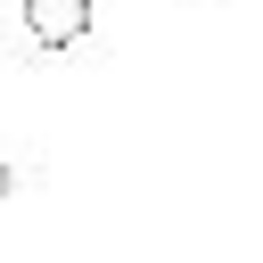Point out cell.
I'll return each instance as SVG.
<instances>
[{"mask_svg":"<svg viewBox=\"0 0 263 263\" xmlns=\"http://www.w3.org/2000/svg\"><path fill=\"white\" fill-rule=\"evenodd\" d=\"M16 16H25L33 49H74L90 33V0H16Z\"/></svg>","mask_w":263,"mask_h":263,"instance_id":"cell-1","label":"cell"},{"mask_svg":"<svg viewBox=\"0 0 263 263\" xmlns=\"http://www.w3.org/2000/svg\"><path fill=\"white\" fill-rule=\"evenodd\" d=\"M8 189H16V173H8V164H0V197H8Z\"/></svg>","mask_w":263,"mask_h":263,"instance_id":"cell-2","label":"cell"}]
</instances>
